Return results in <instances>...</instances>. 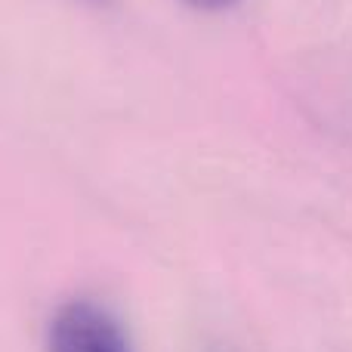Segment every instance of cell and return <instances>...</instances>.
<instances>
[{
    "label": "cell",
    "mask_w": 352,
    "mask_h": 352,
    "mask_svg": "<svg viewBox=\"0 0 352 352\" xmlns=\"http://www.w3.org/2000/svg\"><path fill=\"white\" fill-rule=\"evenodd\" d=\"M50 352H133L124 328L93 300L59 306L50 322Z\"/></svg>",
    "instance_id": "obj_1"
},
{
    "label": "cell",
    "mask_w": 352,
    "mask_h": 352,
    "mask_svg": "<svg viewBox=\"0 0 352 352\" xmlns=\"http://www.w3.org/2000/svg\"><path fill=\"white\" fill-rule=\"evenodd\" d=\"M186 6L192 10H204V12H219V10H229V6L241 3V0H182Z\"/></svg>",
    "instance_id": "obj_2"
}]
</instances>
